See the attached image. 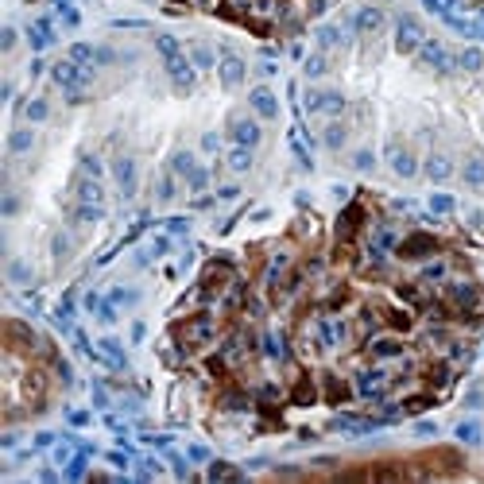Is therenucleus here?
<instances>
[{
	"label": "nucleus",
	"instance_id": "f257e3e1",
	"mask_svg": "<svg viewBox=\"0 0 484 484\" xmlns=\"http://www.w3.org/2000/svg\"><path fill=\"white\" fill-rule=\"evenodd\" d=\"M217 334H221V322H217L209 310L190 314L186 322H174V330H171L174 345H178L186 356H190V353H202L205 345H214V341H217Z\"/></svg>",
	"mask_w": 484,
	"mask_h": 484
},
{
	"label": "nucleus",
	"instance_id": "f03ea898",
	"mask_svg": "<svg viewBox=\"0 0 484 484\" xmlns=\"http://www.w3.org/2000/svg\"><path fill=\"white\" fill-rule=\"evenodd\" d=\"M155 51H159V58H163V66H167V78L174 82V89H178V93H190L194 89V66L186 62L178 39H174V35H159V39H155Z\"/></svg>",
	"mask_w": 484,
	"mask_h": 484
},
{
	"label": "nucleus",
	"instance_id": "7ed1b4c3",
	"mask_svg": "<svg viewBox=\"0 0 484 484\" xmlns=\"http://www.w3.org/2000/svg\"><path fill=\"white\" fill-rule=\"evenodd\" d=\"M51 74H54L58 89H62L70 101H86V89H89V82H93V70H89V66L74 62V58H66V62L54 66Z\"/></svg>",
	"mask_w": 484,
	"mask_h": 484
},
{
	"label": "nucleus",
	"instance_id": "20e7f679",
	"mask_svg": "<svg viewBox=\"0 0 484 484\" xmlns=\"http://www.w3.org/2000/svg\"><path fill=\"white\" fill-rule=\"evenodd\" d=\"M438 252H441V240L434 233H411V237H403L395 244V256L403 264H422V260L438 256Z\"/></svg>",
	"mask_w": 484,
	"mask_h": 484
},
{
	"label": "nucleus",
	"instance_id": "39448f33",
	"mask_svg": "<svg viewBox=\"0 0 484 484\" xmlns=\"http://www.w3.org/2000/svg\"><path fill=\"white\" fill-rule=\"evenodd\" d=\"M395 384V376H387L384 368H360L356 372V384H353V391L360 399H372V403H380V399L387 395V387Z\"/></svg>",
	"mask_w": 484,
	"mask_h": 484
},
{
	"label": "nucleus",
	"instance_id": "423d86ee",
	"mask_svg": "<svg viewBox=\"0 0 484 484\" xmlns=\"http://www.w3.org/2000/svg\"><path fill=\"white\" fill-rule=\"evenodd\" d=\"M365 221H368V214L360 202L345 205L341 217H337V244H356V237L365 233Z\"/></svg>",
	"mask_w": 484,
	"mask_h": 484
},
{
	"label": "nucleus",
	"instance_id": "0eeeda50",
	"mask_svg": "<svg viewBox=\"0 0 484 484\" xmlns=\"http://www.w3.org/2000/svg\"><path fill=\"white\" fill-rule=\"evenodd\" d=\"M426 43V32H422V23L415 16H403L395 23V51L399 54H419V47Z\"/></svg>",
	"mask_w": 484,
	"mask_h": 484
},
{
	"label": "nucleus",
	"instance_id": "6e6552de",
	"mask_svg": "<svg viewBox=\"0 0 484 484\" xmlns=\"http://www.w3.org/2000/svg\"><path fill=\"white\" fill-rule=\"evenodd\" d=\"M419 66H426V70H434V74H453L457 58H453L438 39H426V43L419 47Z\"/></svg>",
	"mask_w": 484,
	"mask_h": 484
},
{
	"label": "nucleus",
	"instance_id": "1a4fd4ad",
	"mask_svg": "<svg viewBox=\"0 0 484 484\" xmlns=\"http://www.w3.org/2000/svg\"><path fill=\"white\" fill-rule=\"evenodd\" d=\"M365 349H368V356H372V360H403V356H407L403 337H380V334H372L365 341Z\"/></svg>",
	"mask_w": 484,
	"mask_h": 484
},
{
	"label": "nucleus",
	"instance_id": "9d476101",
	"mask_svg": "<svg viewBox=\"0 0 484 484\" xmlns=\"http://www.w3.org/2000/svg\"><path fill=\"white\" fill-rule=\"evenodd\" d=\"M171 171L183 174L186 183H190V190H205V183H209L205 167H198V163H194L190 151H178V155H174V159H171Z\"/></svg>",
	"mask_w": 484,
	"mask_h": 484
},
{
	"label": "nucleus",
	"instance_id": "9b49d317",
	"mask_svg": "<svg viewBox=\"0 0 484 484\" xmlns=\"http://www.w3.org/2000/svg\"><path fill=\"white\" fill-rule=\"evenodd\" d=\"M395 295H399V302H407L411 310H430L434 306V299H430V290H426V283H395Z\"/></svg>",
	"mask_w": 484,
	"mask_h": 484
},
{
	"label": "nucleus",
	"instance_id": "f8f14e48",
	"mask_svg": "<svg viewBox=\"0 0 484 484\" xmlns=\"http://www.w3.org/2000/svg\"><path fill=\"white\" fill-rule=\"evenodd\" d=\"M229 140L237 148H256L260 143V124L252 117H233L229 120Z\"/></svg>",
	"mask_w": 484,
	"mask_h": 484
},
{
	"label": "nucleus",
	"instance_id": "ddd939ff",
	"mask_svg": "<svg viewBox=\"0 0 484 484\" xmlns=\"http://www.w3.org/2000/svg\"><path fill=\"white\" fill-rule=\"evenodd\" d=\"M450 275H453V260L450 256H430V260H422V271H419V279L430 287V283H450Z\"/></svg>",
	"mask_w": 484,
	"mask_h": 484
},
{
	"label": "nucleus",
	"instance_id": "4468645a",
	"mask_svg": "<svg viewBox=\"0 0 484 484\" xmlns=\"http://www.w3.org/2000/svg\"><path fill=\"white\" fill-rule=\"evenodd\" d=\"M244 74H248V66H244V58H237V54H221V66H217V78H221V86L225 89H237L240 82H244Z\"/></svg>",
	"mask_w": 484,
	"mask_h": 484
},
{
	"label": "nucleus",
	"instance_id": "2eb2a0df",
	"mask_svg": "<svg viewBox=\"0 0 484 484\" xmlns=\"http://www.w3.org/2000/svg\"><path fill=\"white\" fill-rule=\"evenodd\" d=\"M384 23H387V16H384V8H376V4H372V8H360L356 12V32L365 35V39H376L380 32H384Z\"/></svg>",
	"mask_w": 484,
	"mask_h": 484
},
{
	"label": "nucleus",
	"instance_id": "dca6fc26",
	"mask_svg": "<svg viewBox=\"0 0 484 484\" xmlns=\"http://www.w3.org/2000/svg\"><path fill=\"white\" fill-rule=\"evenodd\" d=\"M387 163H391V171H395L399 178H415V171H419L415 155H411L403 143H387Z\"/></svg>",
	"mask_w": 484,
	"mask_h": 484
},
{
	"label": "nucleus",
	"instance_id": "f3484780",
	"mask_svg": "<svg viewBox=\"0 0 484 484\" xmlns=\"http://www.w3.org/2000/svg\"><path fill=\"white\" fill-rule=\"evenodd\" d=\"M306 108L310 113H325V117H341L345 113V97L341 93H306Z\"/></svg>",
	"mask_w": 484,
	"mask_h": 484
},
{
	"label": "nucleus",
	"instance_id": "a211bd4d",
	"mask_svg": "<svg viewBox=\"0 0 484 484\" xmlns=\"http://www.w3.org/2000/svg\"><path fill=\"white\" fill-rule=\"evenodd\" d=\"M113 174H117V186L124 198H132L136 194V163L128 159V155H117V163H113Z\"/></svg>",
	"mask_w": 484,
	"mask_h": 484
},
{
	"label": "nucleus",
	"instance_id": "6ab92c4d",
	"mask_svg": "<svg viewBox=\"0 0 484 484\" xmlns=\"http://www.w3.org/2000/svg\"><path fill=\"white\" fill-rule=\"evenodd\" d=\"M248 105L256 108V113H260L264 120H275V117H279V101H275V93H271V89H264V86H260V89H252Z\"/></svg>",
	"mask_w": 484,
	"mask_h": 484
},
{
	"label": "nucleus",
	"instance_id": "aec40b11",
	"mask_svg": "<svg viewBox=\"0 0 484 484\" xmlns=\"http://www.w3.org/2000/svg\"><path fill=\"white\" fill-rule=\"evenodd\" d=\"M322 391H325V399H330V403H345V399L353 395L349 380H341L337 372H325V376H322Z\"/></svg>",
	"mask_w": 484,
	"mask_h": 484
},
{
	"label": "nucleus",
	"instance_id": "412c9836",
	"mask_svg": "<svg viewBox=\"0 0 484 484\" xmlns=\"http://www.w3.org/2000/svg\"><path fill=\"white\" fill-rule=\"evenodd\" d=\"M453 174V163H450V155H441V151H434L430 159H426V178L430 183H446Z\"/></svg>",
	"mask_w": 484,
	"mask_h": 484
},
{
	"label": "nucleus",
	"instance_id": "4be33fe9",
	"mask_svg": "<svg viewBox=\"0 0 484 484\" xmlns=\"http://www.w3.org/2000/svg\"><path fill=\"white\" fill-rule=\"evenodd\" d=\"M450 365H446V360H430V365L422 368V380H426V384H430V391H438V387H446L450 384Z\"/></svg>",
	"mask_w": 484,
	"mask_h": 484
},
{
	"label": "nucleus",
	"instance_id": "5701e85b",
	"mask_svg": "<svg viewBox=\"0 0 484 484\" xmlns=\"http://www.w3.org/2000/svg\"><path fill=\"white\" fill-rule=\"evenodd\" d=\"M465 183L473 186V190H481L484 186V159H481V151H473V155H469V159H465Z\"/></svg>",
	"mask_w": 484,
	"mask_h": 484
},
{
	"label": "nucleus",
	"instance_id": "b1692460",
	"mask_svg": "<svg viewBox=\"0 0 484 484\" xmlns=\"http://www.w3.org/2000/svg\"><path fill=\"white\" fill-rule=\"evenodd\" d=\"M290 399H295L299 407H306V403H314V399H318V384H314L310 376L295 380V391H290Z\"/></svg>",
	"mask_w": 484,
	"mask_h": 484
},
{
	"label": "nucleus",
	"instance_id": "393cba45",
	"mask_svg": "<svg viewBox=\"0 0 484 484\" xmlns=\"http://www.w3.org/2000/svg\"><path fill=\"white\" fill-rule=\"evenodd\" d=\"M457 66H461V70H469V74L484 70V51H476V47H465V51L457 54Z\"/></svg>",
	"mask_w": 484,
	"mask_h": 484
},
{
	"label": "nucleus",
	"instance_id": "a878e982",
	"mask_svg": "<svg viewBox=\"0 0 484 484\" xmlns=\"http://www.w3.org/2000/svg\"><path fill=\"white\" fill-rule=\"evenodd\" d=\"M32 143H35V132H27V128H16L8 136V151L12 155H23V151H32Z\"/></svg>",
	"mask_w": 484,
	"mask_h": 484
},
{
	"label": "nucleus",
	"instance_id": "bb28decb",
	"mask_svg": "<svg viewBox=\"0 0 484 484\" xmlns=\"http://www.w3.org/2000/svg\"><path fill=\"white\" fill-rule=\"evenodd\" d=\"M205 476H209V481H240V476H244V473H240L237 465L214 461V465H209V473H205Z\"/></svg>",
	"mask_w": 484,
	"mask_h": 484
},
{
	"label": "nucleus",
	"instance_id": "cd10ccee",
	"mask_svg": "<svg viewBox=\"0 0 484 484\" xmlns=\"http://www.w3.org/2000/svg\"><path fill=\"white\" fill-rule=\"evenodd\" d=\"M434 391H426V395H411V399H403V415H422L426 407H434Z\"/></svg>",
	"mask_w": 484,
	"mask_h": 484
},
{
	"label": "nucleus",
	"instance_id": "c85d7f7f",
	"mask_svg": "<svg viewBox=\"0 0 484 484\" xmlns=\"http://www.w3.org/2000/svg\"><path fill=\"white\" fill-rule=\"evenodd\" d=\"M229 167H233L237 174H244L248 167H252V148H233L229 151Z\"/></svg>",
	"mask_w": 484,
	"mask_h": 484
},
{
	"label": "nucleus",
	"instance_id": "c756f323",
	"mask_svg": "<svg viewBox=\"0 0 484 484\" xmlns=\"http://www.w3.org/2000/svg\"><path fill=\"white\" fill-rule=\"evenodd\" d=\"M155 198H159V202H171L174 198V171H163L159 178H155Z\"/></svg>",
	"mask_w": 484,
	"mask_h": 484
},
{
	"label": "nucleus",
	"instance_id": "7c9ffc66",
	"mask_svg": "<svg viewBox=\"0 0 484 484\" xmlns=\"http://www.w3.org/2000/svg\"><path fill=\"white\" fill-rule=\"evenodd\" d=\"M325 70H330V54H325V51H318V54L306 58V78H322Z\"/></svg>",
	"mask_w": 484,
	"mask_h": 484
},
{
	"label": "nucleus",
	"instance_id": "2f4dec72",
	"mask_svg": "<svg viewBox=\"0 0 484 484\" xmlns=\"http://www.w3.org/2000/svg\"><path fill=\"white\" fill-rule=\"evenodd\" d=\"M217 403H221L225 411H244V407H248V395H240V387H229V391L217 399Z\"/></svg>",
	"mask_w": 484,
	"mask_h": 484
},
{
	"label": "nucleus",
	"instance_id": "473e14b6",
	"mask_svg": "<svg viewBox=\"0 0 484 484\" xmlns=\"http://www.w3.org/2000/svg\"><path fill=\"white\" fill-rule=\"evenodd\" d=\"M23 117H27V120H47V101H43V97H35V101H27V108H23Z\"/></svg>",
	"mask_w": 484,
	"mask_h": 484
},
{
	"label": "nucleus",
	"instance_id": "72a5a7b5",
	"mask_svg": "<svg viewBox=\"0 0 484 484\" xmlns=\"http://www.w3.org/2000/svg\"><path fill=\"white\" fill-rule=\"evenodd\" d=\"M345 143V124H330V128H325V148H341Z\"/></svg>",
	"mask_w": 484,
	"mask_h": 484
},
{
	"label": "nucleus",
	"instance_id": "f704fd0d",
	"mask_svg": "<svg viewBox=\"0 0 484 484\" xmlns=\"http://www.w3.org/2000/svg\"><path fill=\"white\" fill-rule=\"evenodd\" d=\"M457 438H461V441H473V446H476V441H481L476 422H461V426H457Z\"/></svg>",
	"mask_w": 484,
	"mask_h": 484
},
{
	"label": "nucleus",
	"instance_id": "c9c22d12",
	"mask_svg": "<svg viewBox=\"0 0 484 484\" xmlns=\"http://www.w3.org/2000/svg\"><path fill=\"white\" fill-rule=\"evenodd\" d=\"M430 209H434V214H450V209H453V198H450V194H434V198H430Z\"/></svg>",
	"mask_w": 484,
	"mask_h": 484
},
{
	"label": "nucleus",
	"instance_id": "e433bc0d",
	"mask_svg": "<svg viewBox=\"0 0 484 484\" xmlns=\"http://www.w3.org/2000/svg\"><path fill=\"white\" fill-rule=\"evenodd\" d=\"M78 174H89V178H101V163H97L93 155H86V159H82V167H78Z\"/></svg>",
	"mask_w": 484,
	"mask_h": 484
},
{
	"label": "nucleus",
	"instance_id": "4c0bfd02",
	"mask_svg": "<svg viewBox=\"0 0 484 484\" xmlns=\"http://www.w3.org/2000/svg\"><path fill=\"white\" fill-rule=\"evenodd\" d=\"M54 256H58V260H66V256H70V240H66L62 233L54 237Z\"/></svg>",
	"mask_w": 484,
	"mask_h": 484
},
{
	"label": "nucleus",
	"instance_id": "58836bf2",
	"mask_svg": "<svg viewBox=\"0 0 484 484\" xmlns=\"http://www.w3.org/2000/svg\"><path fill=\"white\" fill-rule=\"evenodd\" d=\"M194 62H198V66H209V62H214V54L205 51V47H194Z\"/></svg>",
	"mask_w": 484,
	"mask_h": 484
},
{
	"label": "nucleus",
	"instance_id": "ea45409f",
	"mask_svg": "<svg viewBox=\"0 0 484 484\" xmlns=\"http://www.w3.org/2000/svg\"><path fill=\"white\" fill-rule=\"evenodd\" d=\"M8 275H12L16 283H23V279H27V268H23V264H12V268H8Z\"/></svg>",
	"mask_w": 484,
	"mask_h": 484
},
{
	"label": "nucleus",
	"instance_id": "a19ab883",
	"mask_svg": "<svg viewBox=\"0 0 484 484\" xmlns=\"http://www.w3.org/2000/svg\"><path fill=\"white\" fill-rule=\"evenodd\" d=\"M190 457H194V461H205V457H209V450H205V446H190Z\"/></svg>",
	"mask_w": 484,
	"mask_h": 484
},
{
	"label": "nucleus",
	"instance_id": "79ce46f5",
	"mask_svg": "<svg viewBox=\"0 0 484 484\" xmlns=\"http://www.w3.org/2000/svg\"><path fill=\"white\" fill-rule=\"evenodd\" d=\"M356 167H365V171H368V167H372V155H368V151H360V155H356Z\"/></svg>",
	"mask_w": 484,
	"mask_h": 484
},
{
	"label": "nucleus",
	"instance_id": "37998d69",
	"mask_svg": "<svg viewBox=\"0 0 484 484\" xmlns=\"http://www.w3.org/2000/svg\"><path fill=\"white\" fill-rule=\"evenodd\" d=\"M0 43H4V51H12V43H16V32H12V27H8V32H4V39H0Z\"/></svg>",
	"mask_w": 484,
	"mask_h": 484
},
{
	"label": "nucleus",
	"instance_id": "c03bdc74",
	"mask_svg": "<svg viewBox=\"0 0 484 484\" xmlns=\"http://www.w3.org/2000/svg\"><path fill=\"white\" fill-rule=\"evenodd\" d=\"M481 275H484V271H481Z\"/></svg>",
	"mask_w": 484,
	"mask_h": 484
}]
</instances>
